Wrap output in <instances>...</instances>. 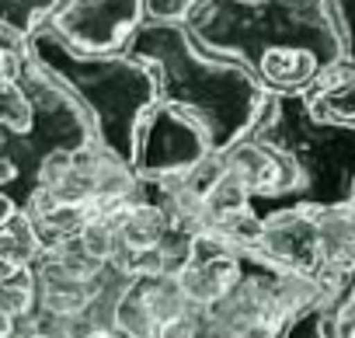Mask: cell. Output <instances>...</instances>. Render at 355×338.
Returning <instances> with one entry per match:
<instances>
[{
	"mask_svg": "<svg viewBox=\"0 0 355 338\" xmlns=\"http://www.w3.org/2000/svg\"><path fill=\"white\" fill-rule=\"evenodd\" d=\"M94 143L80 101L0 28V230L25 220L60 167Z\"/></svg>",
	"mask_w": 355,
	"mask_h": 338,
	"instance_id": "cell-1",
	"label": "cell"
},
{
	"mask_svg": "<svg viewBox=\"0 0 355 338\" xmlns=\"http://www.w3.org/2000/svg\"><path fill=\"white\" fill-rule=\"evenodd\" d=\"M244 338H279V335H275L272 328H258V331H248Z\"/></svg>",
	"mask_w": 355,
	"mask_h": 338,
	"instance_id": "cell-13",
	"label": "cell"
},
{
	"mask_svg": "<svg viewBox=\"0 0 355 338\" xmlns=\"http://www.w3.org/2000/svg\"><path fill=\"white\" fill-rule=\"evenodd\" d=\"M60 8V0H0V28L15 39H32Z\"/></svg>",
	"mask_w": 355,
	"mask_h": 338,
	"instance_id": "cell-10",
	"label": "cell"
},
{
	"mask_svg": "<svg viewBox=\"0 0 355 338\" xmlns=\"http://www.w3.org/2000/svg\"><path fill=\"white\" fill-rule=\"evenodd\" d=\"M125 53L157 74V101L178 105L202 122L213 153L248 140L268 105V91L244 63L202 49L185 25L146 22Z\"/></svg>",
	"mask_w": 355,
	"mask_h": 338,
	"instance_id": "cell-4",
	"label": "cell"
},
{
	"mask_svg": "<svg viewBox=\"0 0 355 338\" xmlns=\"http://www.w3.org/2000/svg\"><path fill=\"white\" fill-rule=\"evenodd\" d=\"M310 105L320 119L355 122V74H331L324 84L310 91Z\"/></svg>",
	"mask_w": 355,
	"mask_h": 338,
	"instance_id": "cell-9",
	"label": "cell"
},
{
	"mask_svg": "<svg viewBox=\"0 0 355 338\" xmlns=\"http://www.w3.org/2000/svg\"><path fill=\"white\" fill-rule=\"evenodd\" d=\"M279 338H355V269L331 282L313 303L289 314Z\"/></svg>",
	"mask_w": 355,
	"mask_h": 338,
	"instance_id": "cell-8",
	"label": "cell"
},
{
	"mask_svg": "<svg viewBox=\"0 0 355 338\" xmlns=\"http://www.w3.org/2000/svg\"><path fill=\"white\" fill-rule=\"evenodd\" d=\"M341 35V74H355V0H331Z\"/></svg>",
	"mask_w": 355,
	"mask_h": 338,
	"instance_id": "cell-11",
	"label": "cell"
},
{
	"mask_svg": "<svg viewBox=\"0 0 355 338\" xmlns=\"http://www.w3.org/2000/svg\"><path fill=\"white\" fill-rule=\"evenodd\" d=\"M199 0H143V18L157 25H185Z\"/></svg>",
	"mask_w": 355,
	"mask_h": 338,
	"instance_id": "cell-12",
	"label": "cell"
},
{
	"mask_svg": "<svg viewBox=\"0 0 355 338\" xmlns=\"http://www.w3.org/2000/svg\"><path fill=\"white\" fill-rule=\"evenodd\" d=\"M28 49L80 101L94 126L98 146L132 167L139 126L157 105V74L150 63L129 53H80L49 25L28 39Z\"/></svg>",
	"mask_w": 355,
	"mask_h": 338,
	"instance_id": "cell-5",
	"label": "cell"
},
{
	"mask_svg": "<svg viewBox=\"0 0 355 338\" xmlns=\"http://www.w3.org/2000/svg\"><path fill=\"white\" fill-rule=\"evenodd\" d=\"M189 35L244 63L268 94H310L341 70L331 0H199Z\"/></svg>",
	"mask_w": 355,
	"mask_h": 338,
	"instance_id": "cell-2",
	"label": "cell"
},
{
	"mask_svg": "<svg viewBox=\"0 0 355 338\" xmlns=\"http://www.w3.org/2000/svg\"><path fill=\"white\" fill-rule=\"evenodd\" d=\"M209 157H213V143L202 122L182 112L178 105L157 101L139 126L132 171L143 182H167V178L192 175Z\"/></svg>",
	"mask_w": 355,
	"mask_h": 338,
	"instance_id": "cell-6",
	"label": "cell"
},
{
	"mask_svg": "<svg viewBox=\"0 0 355 338\" xmlns=\"http://www.w3.org/2000/svg\"><path fill=\"white\" fill-rule=\"evenodd\" d=\"M46 25L80 53H125L146 18L143 0H60Z\"/></svg>",
	"mask_w": 355,
	"mask_h": 338,
	"instance_id": "cell-7",
	"label": "cell"
},
{
	"mask_svg": "<svg viewBox=\"0 0 355 338\" xmlns=\"http://www.w3.org/2000/svg\"><path fill=\"white\" fill-rule=\"evenodd\" d=\"M248 140L265 146L279 167L275 189L248 199V213L258 223L296 210L355 206V122L320 119L310 94H268Z\"/></svg>",
	"mask_w": 355,
	"mask_h": 338,
	"instance_id": "cell-3",
	"label": "cell"
}]
</instances>
